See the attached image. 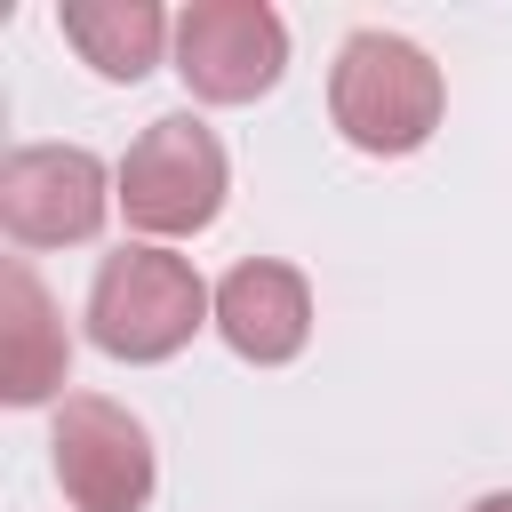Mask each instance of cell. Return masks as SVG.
I'll list each match as a JSON object with an SVG mask.
<instances>
[{
	"label": "cell",
	"instance_id": "cell-1",
	"mask_svg": "<svg viewBox=\"0 0 512 512\" xmlns=\"http://www.w3.org/2000/svg\"><path fill=\"white\" fill-rule=\"evenodd\" d=\"M208 320H216V288H200L192 256H176L160 240L104 256L96 280H88V344L128 360V368L176 360Z\"/></svg>",
	"mask_w": 512,
	"mask_h": 512
},
{
	"label": "cell",
	"instance_id": "cell-2",
	"mask_svg": "<svg viewBox=\"0 0 512 512\" xmlns=\"http://www.w3.org/2000/svg\"><path fill=\"white\" fill-rule=\"evenodd\" d=\"M440 112H448V80H440V64H432L416 40H400V32H352V40L336 48L328 120H336V136H344L352 152L400 160V152L432 144Z\"/></svg>",
	"mask_w": 512,
	"mask_h": 512
},
{
	"label": "cell",
	"instance_id": "cell-3",
	"mask_svg": "<svg viewBox=\"0 0 512 512\" xmlns=\"http://www.w3.org/2000/svg\"><path fill=\"white\" fill-rule=\"evenodd\" d=\"M112 192H120L128 232H144V240L168 248V240H192V232L216 224V208H224V192H232V168H224V144H216L208 120L160 112V120L128 144V160L112 168Z\"/></svg>",
	"mask_w": 512,
	"mask_h": 512
},
{
	"label": "cell",
	"instance_id": "cell-4",
	"mask_svg": "<svg viewBox=\"0 0 512 512\" xmlns=\"http://www.w3.org/2000/svg\"><path fill=\"white\" fill-rule=\"evenodd\" d=\"M48 464H56V488L72 512H144L152 480H160L152 432L104 392H64L56 432H48Z\"/></svg>",
	"mask_w": 512,
	"mask_h": 512
},
{
	"label": "cell",
	"instance_id": "cell-5",
	"mask_svg": "<svg viewBox=\"0 0 512 512\" xmlns=\"http://www.w3.org/2000/svg\"><path fill=\"white\" fill-rule=\"evenodd\" d=\"M288 72V24L264 0H192L176 16V80L200 104H256Z\"/></svg>",
	"mask_w": 512,
	"mask_h": 512
},
{
	"label": "cell",
	"instance_id": "cell-6",
	"mask_svg": "<svg viewBox=\"0 0 512 512\" xmlns=\"http://www.w3.org/2000/svg\"><path fill=\"white\" fill-rule=\"evenodd\" d=\"M112 208H120V192H112L104 160L80 152V144H16L0 160V224L24 248L96 240Z\"/></svg>",
	"mask_w": 512,
	"mask_h": 512
},
{
	"label": "cell",
	"instance_id": "cell-7",
	"mask_svg": "<svg viewBox=\"0 0 512 512\" xmlns=\"http://www.w3.org/2000/svg\"><path fill=\"white\" fill-rule=\"evenodd\" d=\"M216 336L256 360V368H280L312 344V280L280 256H248L216 280Z\"/></svg>",
	"mask_w": 512,
	"mask_h": 512
},
{
	"label": "cell",
	"instance_id": "cell-8",
	"mask_svg": "<svg viewBox=\"0 0 512 512\" xmlns=\"http://www.w3.org/2000/svg\"><path fill=\"white\" fill-rule=\"evenodd\" d=\"M64 368H72V336H64V312L56 296L40 288V272L24 256L0 264V400L8 408H40L64 392Z\"/></svg>",
	"mask_w": 512,
	"mask_h": 512
},
{
	"label": "cell",
	"instance_id": "cell-9",
	"mask_svg": "<svg viewBox=\"0 0 512 512\" xmlns=\"http://www.w3.org/2000/svg\"><path fill=\"white\" fill-rule=\"evenodd\" d=\"M56 24L80 48V64H96L104 80H144L160 64V48L176 40V24L152 0H64Z\"/></svg>",
	"mask_w": 512,
	"mask_h": 512
},
{
	"label": "cell",
	"instance_id": "cell-10",
	"mask_svg": "<svg viewBox=\"0 0 512 512\" xmlns=\"http://www.w3.org/2000/svg\"><path fill=\"white\" fill-rule=\"evenodd\" d=\"M472 512H512V488H488V496H480Z\"/></svg>",
	"mask_w": 512,
	"mask_h": 512
}]
</instances>
